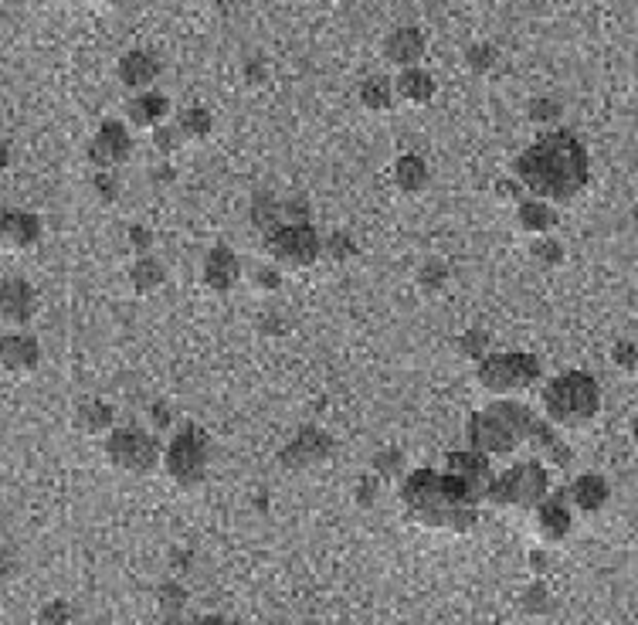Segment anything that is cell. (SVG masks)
<instances>
[{"instance_id": "b9f144b4", "label": "cell", "mask_w": 638, "mask_h": 625, "mask_svg": "<svg viewBox=\"0 0 638 625\" xmlns=\"http://www.w3.org/2000/svg\"><path fill=\"white\" fill-rule=\"evenodd\" d=\"M323 252L330 255V259H343V255H350V252H353V245H350V238L333 235L330 242H323Z\"/></svg>"}, {"instance_id": "8fae6325", "label": "cell", "mask_w": 638, "mask_h": 625, "mask_svg": "<svg viewBox=\"0 0 638 625\" xmlns=\"http://www.w3.org/2000/svg\"><path fill=\"white\" fill-rule=\"evenodd\" d=\"M129 150H133V140H129L126 123H119V119H106L89 143V160L99 170H116L119 164H126L129 160Z\"/></svg>"}, {"instance_id": "ee69618b", "label": "cell", "mask_w": 638, "mask_h": 625, "mask_svg": "<svg viewBox=\"0 0 638 625\" xmlns=\"http://www.w3.org/2000/svg\"><path fill=\"white\" fill-rule=\"evenodd\" d=\"M377 496V476H364L360 479V490H357V500L360 507H370V500Z\"/></svg>"}, {"instance_id": "ab89813d", "label": "cell", "mask_w": 638, "mask_h": 625, "mask_svg": "<svg viewBox=\"0 0 638 625\" xmlns=\"http://www.w3.org/2000/svg\"><path fill=\"white\" fill-rule=\"evenodd\" d=\"M493 58H496V51L489 48V45H476V48H469V65H472V72H489V65H493Z\"/></svg>"}, {"instance_id": "e575fe53", "label": "cell", "mask_w": 638, "mask_h": 625, "mask_svg": "<svg viewBox=\"0 0 638 625\" xmlns=\"http://www.w3.org/2000/svg\"><path fill=\"white\" fill-rule=\"evenodd\" d=\"M611 357H615V364L622 367L625 374H632L638 367V350H635V340H622V344H615L611 350Z\"/></svg>"}, {"instance_id": "c3c4849f", "label": "cell", "mask_w": 638, "mask_h": 625, "mask_svg": "<svg viewBox=\"0 0 638 625\" xmlns=\"http://www.w3.org/2000/svg\"><path fill=\"white\" fill-rule=\"evenodd\" d=\"M208 4H214V7H228L231 0H208Z\"/></svg>"}, {"instance_id": "603a6c76", "label": "cell", "mask_w": 638, "mask_h": 625, "mask_svg": "<svg viewBox=\"0 0 638 625\" xmlns=\"http://www.w3.org/2000/svg\"><path fill=\"white\" fill-rule=\"evenodd\" d=\"M608 496H611V486H608V479L601 473L577 476L574 486H571V503L577 510H584V513H598L608 503Z\"/></svg>"}, {"instance_id": "ba28073f", "label": "cell", "mask_w": 638, "mask_h": 625, "mask_svg": "<svg viewBox=\"0 0 638 625\" xmlns=\"http://www.w3.org/2000/svg\"><path fill=\"white\" fill-rule=\"evenodd\" d=\"M160 462L177 486H197L204 473H208V442H204V435L194 425H187L160 452Z\"/></svg>"}, {"instance_id": "4fadbf2b", "label": "cell", "mask_w": 638, "mask_h": 625, "mask_svg": "<svg viewBox=\"0 0 638 625\" xmlns=\"http://www.w3.org/2000/svg\"><path fill=\"white\" fill-rule=\"evenodd\" d=\"M34 306H38V296H34L28 279H0V320L11 323V327H24L34 316Z\"/></svg>"}, {"instance_id": "f546056e", "label": "cell", "mask_w": 638, "mask_h": 625, "mask_svg": "<svg viewBox=\"0 0 638 625\" xmlns=\"http://www.w3.org/2000/svg\"><path fill=\"white\" fill-rule=\"evenodd\" d=\"M530 255L537 259L540 265H560L564 262V245L557 242L554 235H540V238H533V245H530Z\"/></svg>"}, {"instance_id": "e0dca14e", "label": "cell", "mask_w": 638, "mask_h": 625, "mask_svg": "<svg viewBox=\"0 0 638 625\" xmlns=\"http://www.w3.org/2000/svg\"><path fill=\"white\" fill-rule=\"evenodd\" d=\"M241 279V262L228 245H214L204 259V286L211 293H231Z\"/></svg>"}, {"instance_id": "ffe728a7", "label": "cell", "mask_w": 638, "mask_h": 625, "mask_svg": "<svg viewBox=\"0 0 638 625\" xmlns=\"http://www.w3.org/2000/svg\"><path fill=\"white\" fill-rule=\"evenodd\" d=\"M170 99L163 96V92H150V89H143L140 96H133L129 99V123L133 126H140V130H157V126L167 123V116H170Z\"/></svg>"}, {"instance_id": "836d02e7", "label": "cell", "mask_w": 638, "mask_h": 625, "mask_svg": "<svg viewBox=\"0 0 638 625\" xmlns=\"http://www.w3.org/2000/svg\"><path fill=\"white\" fill-rule=\"evenodd\" d=\"M560 113H564V106H560L557 99H550V96H540L530 106V119H533V123H557Z\"/></svg>"}, {"instance_id": "5bb4252c", "label": "cell", "mask_w": 638, "mask_h": 625, "mask_svg": "<svg viewBox=\"0 0 638 625\" xmlns=\"http://www.w3.org/2000/svg\"><path fill=\"white\" fill-rule=\"evenodd\" d=\"M533 517H537V534L547 544H560L574 527L571 507L564 503V493H547L543 500L533 507Z\"/></svg>"}, {"instance_id": "d4e9b609", "label": "cell", "mask_w": 638, "mask_h": 625, "mask_svg": "<svg viewBox=\"0 0 638 625\" xmlns=\"http://www.w3.org/2000/svg\"><path fill=\"white\" fill-rule=\"evenodd\" d=\"M129 282H133V289L140 296H150L157 293V289L167 282V272H163V265L150 255H136V262L129 265Z\"/></svg>"}, {"instance_id": "bcb514c9", "label": "cell", "mask_w": 638, "mask_h": 625, "mask_svg": "<svg viewBox=\"0 0 638 625\" xmlns=\"http://www.w3.org/2000/svg\"><path fill=\"white\" fill-rule=\"evenodd\" d=\"M191 625H235V622L221 619V615H201V619H194Z\"/></svg>"}, {"instance_id": "7dc6e473", "label": "cell", "mask_w": 638, "mask_h": 625, "mask_svg": "<svg viewBox=\"0 0 638 625\" xmlns=\"http://www.w3.org/2000/svg\"><path fill=\"white\" fill-rule=\"evenodd\" d=\"M7 164H11V150H7V143H0V174L7 170Z\"/></svg>"}, {"instance_id": "4316f807", "label": "cell", "mask_w": 638, "mask_h": 625, "mask_svg": "<svg viewBox=\"0 0 638 625\" xmlns=\"http://www.w3.org/2000/svg\"><path fill=\"white\" fill-rule=\"evenodd\" d=\"M360 102H364V109H370V113H387V109L394 106L391 79H381V75L367 79L364 85H360Z\"/></svg>"}, {"instance_id": "2e32d148", "label": "cell", "mask_w": 638, "mask_h": 625, "mask_svg": "<svg viewBox=\"0 0 638 625\" xmlns=\"http://www.w3.org/2000/svg\"><path fill=\"white\" fill-rule=\"evenodd\" d=\"M41 364V347L31 333H4L0 337V367L11 374H31Z\"/></svg>"}, {"instance_id": "9c48e42d", "label": "cell", "mask_w": 638, "mask_h": 625, "mask_svg": "<svg viewBox=\"0 0 638 625\" xmlns=\"http://www.w3.org/2000/svg\"><path fill=\"white\" fill-rule=\"evenodd\" d=\"M106 459L119 473L146 476L160 466V445L140 428H112L106 439Z\"/></svg>"}, {"instance_id": "681fc988", "label": "cell", "mask_w": 638, "mask_h": 625, "mask_svg": "<svg viewBox=\"0 0 638 625\" xmlns=\"http://www.w3.org/2000/svg\"><path fill=\"white\" fill-rule=\"evenodd\" d=\"M102 4H112V7H119V4H126V0H102Z\"/></svg>"}, {"instance_id": "d6a6232c", "label": "cell", "mask_w": 638, "mask_h": 625, "mask_svg": "<svg viewBox=\"0 0 638 625\" xmlns=\"http://www.w3.org/2000/svg\"><path fill=\"white\" fill-rule=\"evenodd\" d=\"M72 622H75V609L68 602H62V598L48 602L38 615V625H72Z\"/></svg>"}, {"instance_id": "1f68e13d", "label": "cell", "mask_w": 638, "mask_h": 625, "mask_svg": "<svg viewBox=\"0 0 638 625\" xmlns=\"http://www.w3.org/2000/svg\"><path fill=\"white\" fill-rule=\"evenodd\" d=\"M459 354L469 357V361H482V357L489 354V333L486 330H469L459 337Z\"/></svg>"}, {"instance_id": "7a4b0ae2", "label": "cell", "mask_w": 638, "mask_h": 625, "mask_svg": "<svg viewBox=\"0 0 638 625\" xmlns=\"http://www.w3.org/2000/svg\"><path fill=\"white\" fill-rule=\"evenodd\" d=\"M533 422L537 415L530 412L523 401L513 398H496L489 408H482L469 418L465 425V439H469V449L479 452V456H513L520 445H527Z\"/></svg>"}, {"instance_id": "4dcf8cb0", "label": "cell", "mask_w": 638, "mask_h": 625, "mask_svg": "<svg viewBox=\"0 0 638 625\" xmlns=\"http://www.w3.org/2000/svg\"><path fill=\"white\" fill-rule=\"evenodd\" d=\"M184 602H187V595L180 592L177 585H163L160 588V615H163V625H177V612H184Z\"/></svg>"}, {"instance_id": "60d3db41", "label": "cell", "mask_w": 638, "mask_h": 625, "mask_svg": "<svg viewBox=\"0 0 638 625\" xmlns=\"http://www.w3.org/2000/svg\"><path fill=\"white\" fill-rule=\"evenodd\" d=\"M445 276H448V269L442 262H428L425 269H421V286H428V289H438L445 282Z\"/></svg>"}, {"instance_id": "7402d4cb", "label": "cell", "mask_w": 638, "mask_h": 625, "mask_svg": "<svg viewBox=\"0 0 638 625\" xmlns=\"http://www.w3.org/2000/svg\"><path fill=\"white\" fill-rule=\"evenodd\" d=\"M560 214L554 204L547 201H537V198H520L516 201V225L520 231H527V235L540 238V235H550V231L557 228Z\"/></svg>"}, {"instance_id": "f6af8a7d", "label": "cell", "mask_w": 638, "mask_h": 625, "mask_svg": "<svg viewBox=\"0 0 638 625\" xmlns=\"http://www.w3.org/2000/svg\"><path fill=\"white\" fill-rule=\"evenodd\" d=\"M14 575V558L7 551H0V581H7Z\"/></svg>"}, {"instance_id": "7c38bea8", "label": "cell", "mask_w": 638, "mask_h": 625, "mask_svg": "<svg viewBox=\"0 0 638 625\" xmlns=\"http://www.w3.org/2000/svg\"><path fill=\"white\" fill-rule=\"evenodd\" d=\"M41 242V218L31 211L4 208L0 211V248L7 252H28Z\"/></svg>"}, {"instance_id": "7bdbcfd3", "label": "cell", "mask_w": 638, "mask_h": 625, "mask_svg": "<svg viewBox=\"0 0 638 625\" xmlns=\"http://www.w3.org/2000/svg\"><path fill=\"white\" fill-rule=\"evenodd\" d=\"M129 242H133V248L140 255H150V248H153V235L146 228H133L129 231Z\"/></svg>"}, {"instance_id": "83f0119b", "label": "cell", "mask_w": 638, "mask_h": 625, "mask_svg": "<svg viewBox=\"0 0 638 625\" xmlns=\"http://www.w3.org/2000/svg\"><path fill=\"white\" fill-rule=\"evenodd\" d=\"M177 133L184 140H204L211 133V113L204 106H187L184 113L177 116Z\"/></svg>"}, {"instance_id": "ac0fdd59", "label": "cell", "mask_w": 638, "mask_h": 625, "mask_svg": "<svg viewBox=\"0 0 638 625\" xmlns=\"http://www.w3.org/2000/svg\"><path fill=\"white\" fill-rule=\"evenodd\" d=\"M425 34L418 28H398L384 38V58L398 68H418L425 58Z\"/></svg>"}, {"instance_id": "484cf974", "label": "cell", "mask_w": 638, "mask_h": 625, "mask_svg": "<svg viewBox=\"0 0 638 625\" xmlns=\"http://www.w3.org/2000/svg\"><path fill=\"white\" fill-rule=\"evenodd\" d=\"M394 184H398V191H404V194L425 191L428 164L418 157V153H404V157H398V164H394Z\"/></svg>"}, {"instance_id": "30bf717a", "label": "cell", "mask_w": 638, "mask_h": 625, "mask_svg": "<svg viewBox=\"0 0 638 625\" xmlns=\"http://www.w3.org/2000/svg\"><path fill=\"white\" fill-rule=\"evenodd\" d=\"M333 456V439L323 432V428H303V432H296V439H292L286 449L279 452V462L286 469H296V473H303V469H316L323 466L326 459Z\"/></svg>"}, {"instance_id": "d6986e66", "label": "cell", "mask_w": 638, "mask_h": 625, "mask_svg": "<svg viewBox=\"0 0 638 625\" xmlns=\"http://www.w3.org/2000/svg\"><path fill=\"white\" fill-rule=\"evenodd\" d=\"M116 75H119V82L126 85V89H136V92H143V89H150L153 79L160 75V62L150 55V51H126L123 58H119V68H116Z\"/></svg>"}, {"instance_id": "74e56055", "label": "cell", "mask_w": 638, "mask_h": 625, "mask_svg": "<svg viewBox=\"0 0 638 625\" xmlns=\"http://www.w3.org/2000/svg\"><path fill=\"white\" fill-rule=\"evenodd\" d=\"M96 194L102 201H116L119 181H116V174H112V170H99V174H96Z\"/></svg>"}, {"instance_id": "44dd1931", "label": "cell", "mask_w": 638, "mask_h": 625, "mask_svg": "<svg viewBox=\"0 0 638 625\" xmlns=\"http://www.w3.org/2000/svg\"><path fill=\"white\" fill-rule=\"evenodd\" d=\"M391 85H394V99L408 102V106H428L438 92L435 79H431V72H425V68H401L398 79Z\"/></svg>"}, {"instance_id": "8992f818", "label": "cell", "mask_w": 638, "mask_h": 625, "mask_svg": "<svg viewBox=\"0 0 638 625\" xmlns=\"http://www.w3.org/2000/svg\"><path fill=\"white\" fill-rule=\"evenodd\" d=\"M540 378V361L523 350H510V354H486L476 367V381L482 391L493 398H513L520 391L533 388Z\"/></svg>"}, {"instance_id": "8d00e7d4", "label": "cell", "mask_w": 638, "mask_h": 625, "mask_svg": "<svg viewBox=\"0 0 638 625\" xmlns=\"http://www.w3.org/2000/svg\"><path fill=\"white\" fill-rule=\"evenodd\" d=\"M153 140H157L160 150L170 153V150H177L180 143H184V136L177 133V126H167V123H163V126H157V130H153Z\"/></svg>"}, {"instance_id": "5b68a950", "label": "cell", "mask_w": 638, "mask_h": 625, "mask_svg": "<svg viewBox=\"0 0 638 625\" xmlns=\"http://www.w3.org/2000/svg\"><path fill=\"white\" fill-rule=\"evenodd\" d=\"M547 493H550V476H547V466L537 459L506 469V473L489 479L486 486V500L503 510H533Z\"/></svg>"}, {"instance_id": "f35d334b", "label": "cell", "mask_w": 638, "mask_h": 625, "mask_svg": "<svg viewBox=\"0 0 638 625\" xmlns=\"http://www.w3.org/2000/svg\"><path fill=\"white\" fill-rule=\"evenodd\" d=\"M282 282V272L275 269V265H262V269L255 272V286L262 289V293H275Z\"/></svg>"}, {"instance_id": "d590c367", "label": "cell", "mask_w": 638, "mask_h": 625, "mask_svg": "<svg viewBox=\"0 0 638 625\" xmlns=\"http://www.w3.org/2000/svg\"><path fill=\"white\" fill-rule=\"evenodd\" d=\"M401 469V456L398 452H381L374 462V476L377 479H394V473Z\"/></svg>"}, {"instance_id": "6da1fadb", "label": "cell", "mask_w": 638, "mask_h": 625, "mask_svg": "<svg viewBox=\"0 0 638 625\" xmlns=\"http://www.w3.org/2000/svg\"><path fill=\"white\" fill-rule=\"evenodd\" d=\"M516 184L527 198L547 204H571L588 187L591 164L588 150L567 130H550L537 136L513 164Z\"/></svg>"}, {"instance_id": "3957f363", "label": "cell", "mask_w": 638, "mask_h": 625, "mask_svg": "<svg viewBox=\"0 0 638 625\" xmlns=\"http://www.w3.org/2000/svg\"><path fill=\"white\" fill-rule=\"evenodd\" d=\"M401 500L408 517L428 530H452V534H462V530H469L479 520L476 507H459V503L448 500L435 469H415V473L404 479Z\"/></svg>"}, {"instance_id": "f1b7e54d", "label": "cell", "mask_w": 638, "mask_h": 625, "mask_svg": "<svg viewBox=\"0 0 638 625\" xmlns=\"http://www.w3.org/2000/svg\"><path fill=\"white\" fill-rule=\"evenodd\" d=\"M279 221H286L282 218V201H275L272 194H258L252 204V225L265 235V231L275 228Z\"/></svg>"}, {"instance_id": "52a82bcc", "label": "cell", "mask_w": 638, "mask_h": 625, "mask_svg": "<svg viewBox=\"0 0 638 625\" xmlns=\"http://www.w3.org/2000/svg\"><path fill=\"white\" fill-rule=\"evenodd\" d=\"M262 238L265 252L279 269H309L323 255V238L309 221H279Z\"/></svg>"}, {"instance_id": "277c9868", "label": "cell", "mask_w": 638, "mask_h": 625, "mask_svg": "<svg viewBox=\"0 0 638 625\" xmlns=\"http://www.w3.org/2000/svg\"><path fill=\"white\" fill-rule=\"evenodd\" d=\"M543 422L550 428H584L601 412V384L588 371L557 374L540 395Z\"/></svg>"}, {"instance_id": "9a60e30c", "label": "cell", "mask_w": 638, "mask_h": 625, "mask_svg": "<svg viewBox=\"0 0 638 625\" xmlns=\"http://www.w3.org/2000/svg\"><path fill=\"white\" fill-rule=\"evenodd\" d=\"M445 473L462 479V483L469 486L472 493H479V496H486V486H489V479H493L489 459L479 456V452H472V449L448 452V456H445Z\"/></svg>"}, {"instance_id": "cb8c5ba5", "label": "cell", "mask_w": 638, "mask_h": 625, "mask_svg": "<svg viewBox=\"0 0 638 625\" xmlns=\"http://www.w3.org/2000/svg\"><path fill=\"white\" fill-rule=\"evenodd\" d=\"M75 425H79L85 435H106L112 432V425H116V412H112L109 401L89 398L82 401L79 412H75Z\"/></svg>"}]
</instances>
